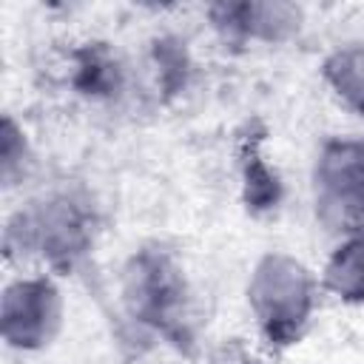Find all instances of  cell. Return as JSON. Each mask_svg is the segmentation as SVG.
<instances>
[{
    "mask_svg": "<svg viewBox=\"0 0 364 364\" xmlns=\"http://www.w3.org/2000/svg\"><path fill=\"white\" fill-rule=\"evenodd\" d=\"M321 287L338 301H364V230L347 233L344 242L330 253L321 273Z\"/></svg>",
    "mask_w": 364,
    "mask_h": 364,
    "instance_id": "obj_7",
    "label": "cell"
},
{
    "mask_svg": "<svg viewBox=\"0 0 364 364\" xmlns=\"http://www.w3.org/2000/svg\"><path fill=\"white\" fill-rule=\"evenodd\" d=\"M219 364H259V361H253L250 355H245V353H239V350H236V353H228Z\"/></svg>",
    "mask_w": 364,
    "mask_h": 364,
    "instance_id": "obj_11",
    "label": "cell"
},
{
    "mask_svg": "<svg viewBox=\"0 0 364 364\" xmlns=\"http://www.w3.org/2000/svg\"><path fill=\"white\" fill-rule=\"evenodd\" d=\"M321 77L350 111L364 117V46L350 43L330 51L321 65Z\"/></svg>",
    "mask_w": 364,
    "mask_h": 364,
    "instance_id": "obj_8",
    "label": "cell"
},
{
    "mask_svg": "<svg viewBox=\"0 0 364 364\" xmlns=\"http://www.w3.org/2000/svg\"><path fill=\"white\" fill-rule=\"evenodd\" d=\"M316 304V279L290 253H264L247 279V307L273 344H293Z\"/></svg>",
    "mask_w": 364,
    "mask_h": 364,
    "instance_id": "obj_1",
    "label": "cell"
},
{
    "mask_svg": "<svg viewBox=\"0 0 364 364\" xmlns=\"http://www.w3.org/2000/svg\"><path fill=\"white\" fill-rule=\"evenodd\" d=\"M125 304L134 318L171 333L185 313V282L179 270L154 250L136 253L122 273Z\"/></svg>",
    "mask_w": 364,
    "mask_h": 364,
    "instance_id": "obj_5",
    "label": "cell"
},
{
    "mask_svg": "<svg viewBox=\"0 0 364 364\" xmlns=\"http://www.w3.org/2000/svg\"><path fill=\"white\" fill-rule=\"evenodd\" d=\"M245 196L253 210L273 208L279 202V176L256 151H250V156L245 159Z\"/></svg>",
    "mask_w": 364,
    "mask_h": 364,
    "instance_id": "obj_9",
    "label": "cell"
},
{
    "mask_svg": "<svg viewBox=\"0 0 364 364\" xmlns=\"http://www.w3.org/2000/svg\"><path fill=\"white\" fill-rule=\"evenodd\" d=\"M216 28L233 37H250L262 43H284L299 34L304 11L296 3L256 0V3H222L210 9Z\"/></svg>",
    "mask_w": 364,
    "mask_h": 364,
    "instance_id": "obj_6",
    "label": "cell"
},
{
    "mask_svg": "<svg viewBox=\"0 0 364 364\" xmlns=\"http://www.w3.org/2000/svg\"><path fill=\"white\" fill-rule=\"evenodd\" d=\"M316 216L324 228L364 230V139H330L316 159Z\"/></svg>",
    "mask_w": 364,
    "mask_h": 364,
    "instance_id": "obj_3",
    "label": "cell"
},
{
    "mask_svg": "<svg viewBox=\"0 0 364 364\" xmlns=\"http://www.w3.org/2000/svg\"><path fill=\"white\" fill-rule=\"evenodd\" d=\"M28 162V145H26V134L23 128L6 117L3 119V136H0V165H3V182L14 185L17 176H23Z\"/></svg>",
    "mask_w": 364,
    "mask_h": 364,
    "instance_id": "obj_10",
    "label": "cell"
},
{
    "mask_svg": "<svg viewBox=\"0 0 364 364\" xmlns=\"http://www.w3.org/2000/svg\"><path fill=\"white\" fill-rule=\"evenodd\" d=\"M40 253L54 267H71L88 247V213L71 196H51L28 210H20L6 228V247Z\"/></svg>",
    "mask_w": 364,
    "mask_h": 364,
    "instance_id": "obj_2",
    "label": "cell"
},
{
    "mask_svg": "<svg viewBox=\"0 0 364 364\" xmlns=\"http://www.w3.org/2000/svg\"><path fill=\"white\" fill-rule=\"evenodd\" d=\"M60 290L48 276H26L6 284L0 299V333L9 347H46L60 327Z\"/></svg>",
    "mask_w": 364,
    "mask_h": 364,
    "instance_id": "obj_4",
    "label": "cell"
}]
</instances>
